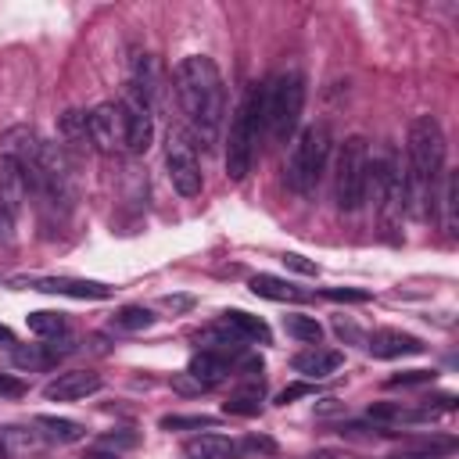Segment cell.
<instances>
[{
    "label": "cell",
    "mask_w": 459,
    "mask_h": 459,
    "mask_svg": "<svg viewBox=\"0 0 459 459\" xmlns=\"http://www.w3.org/2000/svg\"><path fill=\"white\" fill-rule=\"evenodd\" d=\"M86 136L100 154L126 151V133H122V111L118 104H97L86 115Z\"/></svg>",
    "instance_id": "cell-11"
},
{
    "label": "cell",
    "mask_w": 459,
    "mask_h": 459,
    "mask_svg": "<svg viewBox=\"0 0 459 459\" xmlns=\"http://www.w3.org/2000/svg\"><path fill=\"white\" fill-rule=\"evenodd\" d=\"M330 147H333L330 129L319 126V122L305 126L298 133V140H294V147L287 154V165H283V179L298 197H312L316 194V186H319V179L326 172V161H330Z\"/></svg>",
    "instance_id": "cell-5"
},
{
    "label": "cell",
    "mask_w": 459,
    "mask_h": 459,
    "mask_svg": "<svg viewBox=\"0 0 459 459\" xmlns=\"http://www.w3.org/2000/svg\"><path fill=\"white\" fill-rule=\"evenodd\" d=\"M333 330H337L341 337H348V341H359V330H355L351 323H344V319H337V323H333Z\"/></svg>",
    "instance_id": "cell-36"
},
{
    "label": "cell",
    "mask_w": 459,
    "mask_h": 459,
    "mask_svg": "<svg viewBox=\"0 0 459 459\" xmlns=\"http://www.w3.org/2000/svg\"><path fill=\"white\" fill-rule=\"evenodd\" d=\"M283 265H287V269H294V273H301V276H316V273H319V265H316V262H308V258H305V255H298V251H287V255H283Z\"/></svg>",
    "instance_id": "cell-31"
},
{
    "label": "cell",
    "mask_w": 459,
    "mask_h": 459,
    "mask_svg": "<svg viewBox=\"0 0 459 459\" xmlns=\"http://www.w3.org/2000/svg\"><path fill=\"white\" fill-rule=\"evenodd\" d=\"M290 366H294V373H301V377H308V380H326L330 373H337L341 366H344V351H333V348H305V351H298L294 359H290Z\"/></svg>",
    "instance_id": "cell-16"
},
{
    "label": "cell",
    "mask_w": 459,
    "mask_h": 459,
    "mask_svg": "<svg viewBox=\"0 0 459 459\" xmlns=\"http://www.w3.org/2000/svg\"><path fill=\"white\" fill-rule=\"evenodd\" d=\"M420 384H434V369H405L387 377V387H420Z\"/></svg>",
    "instance_id": "cell-27"
},
{
    "label": "cell",
    "mask_w": 459,
    "mask_h": 459,
    "mask_svg": "<svg viewBox=\"0 0 459 459\" xmlns=\"http://www.w3.org/2000/svg\"><path fill=\"white\" fill-rule=\"evenodd\" d=\"M186 377L197 384V387H215L230 377V359L222 355H212V351H197L186 366Z\"/></svg>",
    "instance_id": "cell-18"
},
{
    "label": "cell",
    "mask_w": 459,
    "mask_h": 459,
    "mask_svg": "<svg viewBox=\"0 0 459 459\" xmlns=\"http://www.w3.org/2000/svg\"><path fill=\"white\" fill-rule=\"evenodd\" d=\"M366 348H369L373 359H405V355H423L427 351V344L416 333H405V330H394V326L373 330Z\"/></svg>",
    "instance_id": "cell-14"
},
{
    "label": "cell",
    "mask_w": 459,
    "mask_h": 459,
    "mask_svg": "<svg viewBox=\"0 0 459 459\" xmlns=\"http://www.w3.org/2000/svg\"><path fill=\"white\" fill-rule=\"evenodd\" d=\"M172 90L194 129V140H201V147L215 143L222 129V115H226V86H222L219 65L208 54L183 57L172 68Z\"/></svg>",
    "instance_id": "cell-1"
},
{
    "label": "cell",
    "mask_w": 459,
    "mask_h": 459,
    "mask_svg": "<svg viewBox=\"0 0 459 459\" xmlns=\"http://www.w3.org/2000/svg\"><path fill=\"white\" fill-rule=\"evenodd\" d=\"M219 323L230 326L244 344H247V341H251V344H269V341H273L265 319H262V316H251V312H244V308H226Z\"/></svg>",
    "instance_id": "cell-17"
},
{
    "label": "cell",
    "mask_w": 459,
    "mask_h": 459,
    "mask_svg": "<svg viewBox=\"0 0 459 459\" xmlns=\"http://www.w3.org/2000/svg\"><path fill=\"white\" fill-rule=\"evenodd\" d=\"M0 341H4V344H11V348H14V344H18V341H14V333H11V330H7V326H4V323H0Z\"/></svg>",
    "instance_id": "cell-38"
},
{
    "label": "cell",
    "mask_w": 459,
    "mask_h": 459,
    "mask_svg": "<svg viewBox=\"0 0 459 459\" xmlns=\"http://www.w3.org/2000/svg\"><path fill=\"white\" fill-rule=\"evenodd\" d=\"M441 204H445V230L455 233V176L452 172H445V197H441Z\"/></svg>",
    "instance_id": "cell-28"
},
{
    "label": "cell",
    "mask_w": 459,
    "mask_h": 459,
    "mask_svg": "<svg viewBox=\"0 0 459 459\" xmlns=\"http://www.w3.org/2000/svg\"><path fill=\"white\" fill-rule=\"evenodd\" d=\"M25 326H29L36 337H57V333H65V330H68L65 316H61V312H50V308L29 312V316H25Z\"/></svg>",
    "instance_id": "cell-24"
},
{
    "label": "cell",
    "mask_w": 459,
    "mask_h": 459,
    "mask_svg": "<svg viewBox=\"0 0 459 459\" xmlns=\"http://www.w3.org/2000/svg\"><path fill=\"white\" fill-rule=\"evenodd\" d=\"M68 348H57V344H14L11 348V359L18 369H43V366H54Z\"/></svg>",
    "instance_id": "cell-20"
},
{
    "label": "cell",
    "mask_w": 459,
    "mask_h": 459,
    "mask_svg": "<svg viewBox=\"0 0 459 459\" xmlns=\"http://www.w3.org/2000/svg\"><path fill=\"white\" fill-rule=\"evenodd\" d=\"M122 111V133H126V151L129 154H143L154 140V115H151V104L140 97V93H126V100L118 104Z\"/></svg>",
    "instance_id": "cell-10"
},
{
    "label": "cell",
    "mask_w": 459,
    "mask_h": 459,
    "mask_svg": "<svg viewBox=\"0 0 459 459\" xmlns=\"http://www.w3.org/2000/svg\"><path fill=\"white\" fill-rule=\"evenodd\" d=\"M366 194H373V204H377V215H380L387 240L398 244V226H402V215L409 208V190H405V169L398 165V158L391 151H384L380 158H369Z\"/></svg>",
    "instance_id": "cell-4"
},
{
    "label": "cell",
    "mask_w": 459,
    "mask_h": 459,
    "mask_svg": "<svg viewBox=\"0 0 459 459\" xmlns=\"http://www.w3.org/2000/svg\"><path fill=\"white\" fill-rule=\"evenodd\" d=\"M301 108H305V79L298 68H287L265 86V126L273 140L283 143L294 136L301 122Z\"/></svg>",
    "instance_id": "cell-7"
},
{
    "label": "cell",
    "mask_w": 459,
    "mask_h": 459,
    "mask_svg": "<svg viewBox=\"0 0 459 459\" xmlns=\"http://www.w3.org/2000/svg\"><path fill=\"white\" fill-rule=\"evenodd\" d=\"M32 427L39 430L43 441H54V445H75L86 437V427L79 420H65V416H36Z\"/></svg>",
    "instance_id": "cell-19"
},
{
    "label": "cell",
    "mask_w": 459,
    "mask_h": 459,
    "mask_svg": "<svg viewBox=\"0 0 459 459\" xmlns=\"http://www.w3.org/2000/svg\"><path fill=\"white\" fill-rule=\"evenodd\" d=\"M25 197H29V179H25L22 165L14 158L0 154V219L14 222Z\"/></svg>",
    "instance_id": "cell-13"
},
{
    "label": "cell",
    "mask_w": 459,
    "mask_h": 459,
    "mask_svg": "<svg viewBox=\"0 0 459 459\" xmlns=\"http://www.w3.org/2000/svg\"><path fill=\"white\" fill-rule=\"evenodd\" d=\"M161 305H165V308H172V312H186V308L194 305V298H186V294H176V298H172V294H165V298H161Z\"/></svg>",
    "instance_id": "cell-35"
},
{
    "label": "cell",
    "mask_w": 459,
    "mask_h": 459,
    "mask_svg": "<svg viewBox=\"0 0 459 459\" xmlns=\"http://www.w3.org/2000/svg\"><path fill=\"white\" fill-rule=\"evenodd\" d=\"M0 459H7V441L0 437Z\"/></svg>",
    "instance_id": "cell-41"
},
{
    "label": "cell",
    "mask_w": 459,
    "mask_h": 459,
    "mask_svg": "<svg viewBox=\"0 0 459 459\" xmlns=\"http://www.w3.org/2000/svg\"><path fill=\"white\" fill-rule=\"evenodd\" d=\"M251 290H255L258 298H269V301H301V298H305L290 280L273 276V273H258V276H251Z\"/></svg>",
    "instance_id": "cell-21"
},
{
    "label": "cell",
    "mask_w": 459,
    "mask_h": 459,
    "mask_svg": "<svg viewBox=\"0 0 459 459\" xmlns=\"http://www.w3.org/2000/svg\"><path fill=\"white\" fill-rule=\"evenodd\" d=\"M283 330L294 337V341H301V344H308V348H316L319 341H323V326L316 323V316H283Z\"/></svg>",
    "instance_id": "cell-23"
},
{
    "label": "cell",
    "mask_w": 459,
    "mask_h": 459,
    "mask_svg": "<svg viewBox=\"0 0 459 459\" xmlns=\"http://www.w3.org/2000/svg\"><path fill=\"white\" fill-rule=\"evenodd\" d=\"M104 387L100 373L93 369H68V373H57L47 387H43V398L47 402H79V398H90Z\"/></svg>",
    "instance_id": "cell-12"
},
{
    "label": "cell",
    "mask_w": 459,
    "mask_h": 459,
    "mask_svg": "<svg viewBox=\"0 0 459 459\" xmlns=\"http://www.w3.org/2000/svg\"><path fill=\"white\" fill-rule=\"evenodd\" d=\"M445 172V129L434 115H416L409 122V169H405V190L409 201H416L420 215H434V186Z\"/></svg>",
    "instance_id": "cell-2"
},
{
    "label": "cell",
    "mask_w": 459,
    "mask_h": 459,
    "mask_svg": "<svg viewBox=\"0 0 459 459\" xmlns=\"http://www.w3.org/2000/svg\"><path fill=\"white\" fill-rule=\"evenodd\" d=\"M312 459H348V455H337V452H316Z\"/></svg>",
    "instance_id": "cell-40"
},
{
    "label": "cell",
    "mask_w": 459,
    "mask_h": 459,
    "mask_svg": "<svg viewBox=\"0 0 459 459\" xmlns=\"http://www.w3.org/2000/svg\"><path fill=\"white\" fill-rule=\"evenodd\" d=\"M183 455L186 459H244V445L230 434L204 430V434H194L183 441Z\"/></svg>",
    "instance_id": "cell-15"
},
{
    "label": "cell",
    "mask_w": 459,
    "mask_h": 459,
    "mask_svg": "<svg viewBox=\"0 0 459 459\" xmlns=\"http://www.w3.org/2000/svg\"><path fill=\"white\" fill-rule=\"evenodd\" d=\"M133 445H136V434H129V430H115V434H104V437H100V448H108V452L133 448Z\"/></svg>",
    "instance_id": "cell-32"
},
{
    "label": "cell",
    "mask_w": 459,
    "mask_h": 459,
    "mask_svg": "<svg viewBox=\"0 0 459 459\" xmlns=\"http://www.w3.org/2000/svg\"><path fill=\"white\" fill-rule=\"evenodd\" d=\"M240 445H244V459H247V455H255V452H265V455H273V452H276V441H273V437H262V434H247Z\"/></svg>",
    "instance_id": "cell-30"
},
{
    "label": "cell",
    "mask_w": 459,
    "mask_h": 459,
    "mask_svg": "<svg viewBox=\"0 0 459 459\" xmlns=\"http://www.w3.org/2000/svg\"><path fill=\"white\" fill-rule=\"evenodd\" d=\"M222 412L226 416H258L262 412V380L258 384H247L240 391H233L226 402H222Z\"/></svg>",
    "instance_id": "cell-22"
},
{
    "label": "cell",
    "mask_w": 459,
    "mask_h": 459,
    "mask_svg": "<svg viewBox=\"0 0 459 459\" xmlns=\"http://www.w3.org/2000/svg\"><path fill=\"white\" fill-rule=\"evenodd\" d=\"M215 416H161L165 430H201V427H215Z\"/></svg>",
    "instance_id": "cell-26"
},
{
    "label": "cell",
    "mask_w": 459,
    "mask_h": 459,
    "mask_svg": "<svg viewBox=\"0 0 459 459\" xmlns=\"http://www.w3.org/2000/svg\"><path fill=\"white\" fill-rule=\"evenodd\" d=\"M366 183H369V143L366 136H348L337 147L333 161V201L341 212H359L366 201Z\"/></svg>",
    "instance_id": "cell-6"
},
{
    "label": "cell",
    "mask_w": 459,
    "mask_h": 459,
    "mask_svg": "<svg viewBox=\"0 0 459 459\" xmlns=\"http://www.w3.org/2000/svg\"><path fill=\"white\" fill-rule=\"evenodd\" d=\"M323 298H330V301H369V290H359V287H326Z\"/></svg>",
    "instance_id": "cell-29"
},
{
    "label": "cell",
    "mask_w": 459,
    "mask_h": 459,
    "mask_svg": "<svg viewBox=\"0 0 459 459\" xmlns=\"http://www.w3.org/2000/svg\"><path fill=\"white\" fill-rule=\"evenodd\" d=\"M111 326H115V330H129V333H136V330L154 326V316H151L143 305H122V308L111 316Z\"/></svg>",
    "instance_id": "cell-25"
},
{
    "label": "cell",
    "mask_w": 459,
    "mask_h": 459,
    "mask_svg": "<svg viewBox=\"0 0 459 459\" xmlns=\"http://www.w3.org/2000/svg\"><path fill=\"white\" fill-rule=\"evenodd\" d=\"M391 459H437V455H427V452H405V455H391Z\"/></svg>",
    "instance_id": "cell-39"
},
{
    "label": "cell",
    "mask_w": 459,
    "mask_h": 459,
    "mask_svg": "<svg viewBox=\"0 0 459 459\" xmlns=\"http://www.w3.org/2000/svg\"><path fill=\"white\" fill-rule=\"evenodd\" d=\"M18 290H39V294H65L79 301H104L115 294V287L100 280H82V276H18L11 280Z\"/></svg>",
    "instance_id": "cell-9"
},
{
    "label": "cell",
    "mask_w": 459,
    "mask_h": 459,
    "mask_svg": "<svg viewBox=\"0 0 459 459\" xmlns=\"http://www.w3.org/2000/svg\"><path fill=\"white\" fill-rule=\"evenodd\" d=\"M265 126V86H251L244 100L233 111L230 133H226V176L233 183L247 179L255 154H258V136Z\"/></svg>",
    "instance_id": "cell-3"
},
{
    "label": "cell",
    "mask_w": 459,
    "mask_h": 459,
    "mask_svg": "<svg viewBox=\"0 0 459 459\" xmlns=\"http://www.w3.org/2000/svg\"><path fill=\"white\" fill-rule=\"evenodd\" d=\"M29 391V384L22 377H11V373H0V398H22Z\"/></svg>",
    "instance_id": "cell-33"
},
{
    "label": "cell",
    "mask_w": 459,
    "mask_h": 459,
    "mask_svg": "<svg viewBox=\"0 0 459 459\" xmlns=\"http://www.w3.org/2000/svg\"><path fill=\"white\" fill-rule=\"evenodd\" d=\"M86 459H122L118 452H108V448H93V452H86Z\"/></svg>",
    "instance_id": "cell-37"
},
{
    "label": "cell",
    "mask_w": 459,
    "mask_h": 459,
    "mask_svg": "<svg viewBox=\"0 0 459 459\" xmlns=\"http://www.w3.org/2000/svg\"><path fill=\"white\" fill-rule=\"evenodd\" d=\"M165 169H169V179H172L176 194H183V197H197L201 194L204 176H201V161H197V143L179 126L169 129V140H165Z\"/></svg>",
    "instance_id": "cell-8"
},
{
    "label": "cell",
    "mask_w": 459,
    "mask_h": 459,
    "mask_svg": "<svg viewBox=\"0 0 459 459\" xmlns=\"http://www.w3.org/2000/svg\"><path fill=\"white\" fill-rule=\"evenodd\" d=\"M316 387L312 384H290V387H283L280 394H276V402L280 405H287V402H294V398H305V394H312Z\"/></svg>",
    "instance_id": "cell-34"
}]
</instances>
